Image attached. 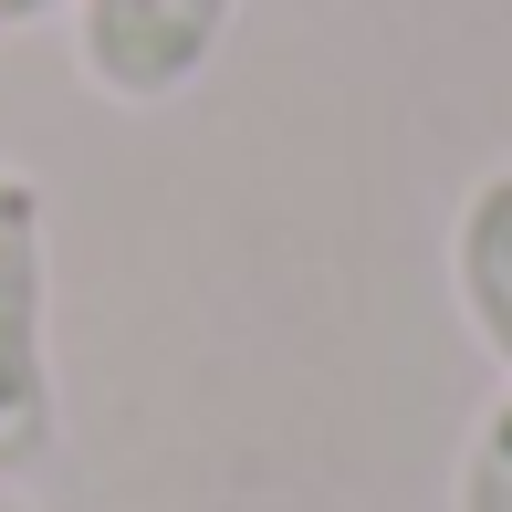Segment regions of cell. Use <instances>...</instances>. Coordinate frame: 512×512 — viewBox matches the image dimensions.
Listing matches in <instances>:
<instances>
[{
  "label": "cell",
  "mask_w": 512,
  "mask_h": 512,
  "mask_svg": "<svg viewBox=\"0 0 512 512\" xmlns=\"http://www.w3.org/2000/svg\"><path fill=\"white\" fill-rule=\"evenodd\" d=\"M53 429V199L0 157V481H32L53 460Z\"/></svg>",
  "instance_id": "6da1fadb"
},
{
  "label": "cell",
  "mask_w": 512,
  "mask_h": 512,
  "mask_svg": "<svg viewBox=\"0 0 512 512\" xmlns=\"http://www.w3.org/2000/svg\"><path fill=\"white\" fill-rule=\"evenodd\" d=\"M241 0H74V74L105 105H168L220 63Z\"/></svg>",
  "instance_id": "7a4b0ae2"
},
{
  "label": "cell",
  "mask_w": 512,
  "mask_h": 512,
  "mask_svg": "<svg viewBox=\"0 0 512 512\" xmlns=\"http://www.w3.org/2000/svg\"><path fill=\"white\" fill-rule=\"evenodd\" d=\"M450 293H460V324L481 335V356L502 366L512 387V168H481L471 199L450 220Z\"/></svg>",
  "instance_id": "3957f363"
},
{
  "label": "cell",
  "mask_w": 512,
  "mask_h": 512,
  "mask_svg": "<svg viewBox=\"0 0 512 512\" xmlns=\"http://www.w3.org/2000/svg\"><path fill=\"white\" fill-rule=\"evenodd\" d=\"M450 512H512V387H502V398L471 418V439H460Z\"/></svg>",
  "instance_id": "277c9868"
},
{
  "label": "cell",
  "mask_w": 512,
  "mask_h": 512,
  "mask_svg": "<svg viewBox=\"0 0 512 512\" xmlns=\"http://www.w3.org/2000/svg\"><path fill=\"white\" fill-rule=\"evenodd\" d=\"M53 11H74V0H0V42L32 32V21H53Z\"/></svg>",
  "instance_id": "5b68a950"
},
{
  "label": "cell",
  "mask_w": 512,
  "mask_h": 512,
  "mask_svg": "<svg viewBox=\"0 0 512 512\" xmlns=\"http://www.w3.org/2000/svg\"><path fill=\"white\" fill-rule=\"evenodd\" d=\"M0 512H32V502H11V492H0Z\"/></svg>",
  "instance_id": "8992f818"
}]
</instances>
